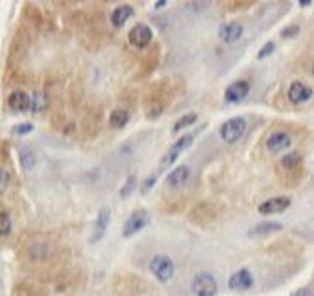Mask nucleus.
Wrapping results in <instances>:
<instances>
[{
    "label": "nucleus",
    "mask_w": 314,
    "mask_h": 296,
    "mask_svg": "<svg viewBox=\"0 0 314 296\" xmlns=\"http://www.w3.org/2000/svg\"><path fill=\"white\" fill-rule=\"evenodd\" d=\"M246 128H248L246 119H244V117H235V119H231V121L222 124V128H220V137H222L226 143H236V141L244 135Z\"/></svg>",
    "instance_id": "obj_1"
},
{
    "label": "nucleus",
    "mask_w": 314,
    "mask_h": 296,
    "mask_svg": "<svg viewBox=\"0 0 314 296\" xmlns=\"http://www.w3.org/2000/svg\"><path fill=\"white\" fill-rule=\"evenodd\" d=\"M150 270L159 281H163L164 283V281H168V279L174 276L176 266H174V261L170 259L168 255L159 254L150 261Z\"/></svg>",
    "instance_id": "obj_2"
},
{
    "label": "nucleus",
    "mask_w": 314,
    "mask_h": 296,
    "mask_svg": "<svg viewBox=\"0 0 314 296\" xmlns=\"http://www.w3.org/2000/svg\"><path fill=\"white\" fill-rule=\"evenodd\" d=\"M192 292L196 296H214L218 292V283L209 272H200L192 279Z\"/></svg>",
    "instance_id": "obj_3"
},
{
    "label": "nucleus",
    "mask_w": 314,
    "mask_h": 296,
    "mask_svg": "<svg viewBox=\"0 0 314 296\" xmlns=\"http://www.w3.org/2000/svg\"><path fill=\"white\" fill-rule=\"evenodd\" d=\"M148 224H150V213L146 211V209H137V211H133L128 217L126 224H124V230H122V235L124 237L135 235L140 230H144Z\"/></svg>",
    "instance_id": "obj_4"
},
{
    "label": "nucleus",
    "mask_w": 314,
    "mask_h": 296,
    "mask_svg": "<svg viewBox=\"0 0 314 296\" xmlns=\"http://www.w3.org/2000/svg\"><path fill=\"white\" fill-rule=\"evenodd\" d=\"M194 137H196V133H187V135L180 137V141H176L174 145L170 146V150L163 156V161H161V165H163V167H168V165L174 163L176 159H178V157L182 156L183 152H185L188 146H190V143L194 141Z\"/></svg>",
    "instance_id": "obj_5"
},
{
    "label": "nucleus",
    "mask_w": 314,
    "mask_h": 296,
    "mask_svg": "<svg viewBox=\"0 0 314 296\" xmlns=\"http://www.w3.org/2000/svg\"><path fill=\"white\" fill-rule=\"evenodd\" d=\"M290 207V198L288 196H274V198H268L266 202H262L259 207H257V211L260 215H278V213H283L286 211Z\"/></svg>",
    "instance_id": "obj_6"
},
{
    "label": "nucleus",
    "mask_w": 314,
    "mask_h": 296,
    "mask_svg": "<svg viewBox=\"0 0 314 296\" xmlns=\"http://www.w3.org/2000/svg\"><path fill=\"white\" fill-rule=\"evenodd\" d=\"M152 37H154L152 28L146 25H135L132 30H130V34H128L130 43H132L133 47H137V49H144V47H148L152 41Z\"/></svg>",
    "instance_id": "obj_7"
},
{
    "label": "nucleus",
    "mask_w": 314,
    "mask_h": 296,
    "mask_svg": "<svg viewBox=\"0 0 314 296\" xmlns=\"http://www.w3.org/2000/svg\"><path fill=\"white\" fill-rule=\"evenodd\" d=\"M248 93H250V84L248 82H244V80H238V82H233V84L226 89V93H224V100H226L228 104H236L248 97Z\"/></svg>",
    "instance_id": "obj_8"
},
{
    "label": "nucleus",
    "mask_w": 314,
    "mask_h": 296,
    "mask_svg": "<svg viewBox=\"0 0 314 296\" xmlns=\"http://www.w3.org/2000/svg\"><path fill=\"white\" fill-rule=\"evenodd\" d=\"M228 285H230L231 290H248L254 287V276L248 268H240L235 274H231Z\"/></svg>",
    "instance_id": "obj_9"
},
{
    "label": "nucleus",
    "mask_w": 314,
    "mask_h": 296,
    "mask_svg": "<svg viewBox=\"0 0 314 296\" xmlns=\"http://www.w3.org/2000/svg\"><path fill=\"white\" fill-rule=\"evenodd\" d=\"M312 97V89L305 85L303 82H294V84L288 87V100L294 104H302L307 102L308 98Z\"/></svg>",
    "instance_id": "obj_10"
},
{
    "label": "nucleus",
    "mask_w": 314,
    "mask_h": 296,
    "mask_svg": "<svg viewBox=\"0 0 314 296\" xmlns=\"http://www.w3.org/2000/svg\"><path fill=\"white\" fill-rule=\"evenodd\" d=\"M188 178H190V169H188L187 165H180L178 169H174L166 176V185L172 189H180L187 183Z\"/></svg>",
    "instance_id": "obj_11"
},
{
    "label": "nucleus",
    "mask_w": 314,
    "mask_h": 296,
    "mask_svg": "<svg viewBox=\"0 0 314 296\" xmlns=\"http://www.w3.org/2000/svg\"><path fill=\"white\" fill-rule=\"evenodd\" d=\"M290 145H292V139H290V135L286 132H276V133H272V135L268 137V143H266L268 150L274 152V154L286 150V148H290Z\"/></svg>",
    "instance_id": "obj_12"
},
{
    "label": "nucleus",
    "mask_w": 314,
    "mask_h": 296,
    "mask_svg": "<svg viewBox=\"0 0 314 296\" xmlns=\"http://www.w3.org/2000/svg\"><path fill=\"white\" fill-rule=\"evenodd\" d=\"M242 32H244V28L238 23H228L218 30V37L224 43H235L242 37Z\"/></svg>",
    "instance_id": "obj_13"
},
{
    "label": "nucleus",
    "mask_w": 314,
    "mask_h": 296,
    "mask_svg": "<svg viewBox=\"0 0 314 296\" xmlns=\"http://www.w3.org/2000/svg\"><path fill=\"white\" fill-rule=\"evenodd\" d=\"M109 217H111V211H109L108 207L100 209V213H98V217H96V222H94V231H92L91 242H98L104 237V233H106V230H108V226H109Z\"/></svg>",
    "instance_id": "obj_14"
},
{
    "label": "nucleus",
    "mask_w": 314,
    "mask_h": 296,
    "mask_svg": "<svg viewBox=\"0 0 314 296\" xmlns=\"http://www.w3.org/2000/svg\"><path fill=\"white\" fill-rule=\"evenodd\" d=\"M8 104H10V108L13 111H18V113L30 111V97L26 95L24 91H13L10 98H8Z\"/></svg>",
    "instance_id": "obj_15"
},
{
    "label": "nucleus",
    "mask_w": 314,
    "mask_h": 296,
    "mask_svg": "<svg viewBox=\"0 0 314 296\" xmlns=\"http://www.w3.org/2000/svg\"><path fill=\"white\" fill-rule=\"evenodd\" d=\"M132 15H133V8L128 6V4L115 8V12L111 13V26H113V28H122Z\"/></svg>",
    "instance_id": "obj_16"
},
{
    "label": "nucleus",
    "mask_w": 314,
    "mask_h": 296,
    "mask_svg": "<svg viewBox=\"0 0 314 296\" xmlns=\"http://www.w3.org/2000/svg\"><path fill=\"white\" fill-rule=\"evenodd\" d=\"M18 159H20V165H22L24 170H32L37 163L36 152L32 150L30 146H22V148L18 150Z\"/></svg>",
    "instance_id": "obj_17"
},
{
    "label": "nucleus",
    "mask_w": 314,
    "mask_h": 296,
    "mask_svg": "<svg viewBox=\"0 0 314 296\" xmlns=\"http://www.w3.org/2000/svg\"><path fill=\"white\" fill-rule=\"evenodd\" d=\"M128 121H130V113L126 109H115L109 117V126L113 130H122L128 124Z\"/></svg>",
    "instance_id": "obj_18"
},
{
    "label": "nucleus",
    "mask_w": 314,
    "mask_h": 296,
    "mask_svg": "<svg viewBox=\"0 0 314 296\" xmlns=\"http://www.w3.org/2000/svg\"><path fill=\"white\" fill-rule=\"evenodd\" d=\"M46 106H48V98H46V95L41 93V91L34 93V97L30 98V111L32 113H42V111L46 109Z\"/></svg>",
    "instance_id": "obj_19"
},
{
    "label": "nucleus",
    "mask_w": 314,
    "mask_h": 296,
    "mask_svg": "<svg viewBox=\"0 0 314 296\" xmlns=\"http://www.w3.org/2000/svg\"><path fill=\"white\" fill-rule=\"evenodd\" d=\"M283 230V224L278 222H262L257 224L255 228L250 230V235H266V233H274V231H281Z\"/></svg>",
    "instance_id": "obj_20"
},
{
    "label": "nucleus",
    "mask_w": 314,
    "mask_h": 296,
    "mask_svg": "<svg viewBox=\"0 0 314 296\" xmlns=\"http://www.w3.org/2000/svg\"><path fill=\"white\" fill-rule=\"evenodd\" d=\"M196 121H198V115H196V113H187V115H183L182 119H180V121H178L174 126H172V132H174V133L182 132V130H185V128L192 126Z\"/></svg>",
    "instance_id": "obj_21"
},
{
    "label": "nucleus",
    "mask_w": 314,
    "mask_h": 296,
    "mask_svg": "<svg viewBox=\"0 0 314 296\" xmlns=\"http://www.w3.org/2000/svg\"><path fill=\"white\" fill-rule=\"evenodd\" d=\"M12 231V218L4 211H0V235H8Z\"/></svg>",
    "instance_id": "obj_22"
},
{
    "label": "nucleus",
    "mask_w": 314,
    "mask_h": 296,
    "mask_svg": "<svg viewBox=\"0 0 314 296\" xmlns=\"http://www.w3.org/2000/svg\"><path fill=\"white\" fill-rule=\"evenodd\" d=\"M135 185H137L135 176H130V178H128V181L124 183V187L120 189V196H122V198H128V196H130V194L135 191Z\"/></svg>",
    "instance_id": "obj_23"
},
{
    "label": "nucleus",
    "mask_w": 314,
    "mask_h": 296,
    "mask_svg": "<svg viewBox=\"0 0 314 296\" xmlns=\"http://www.w3.org/2000/svg\"><path fill=\"white\" fill-rule=\"evenodd\" d=\"M274 50H276V43L274 41H268L264 45V47H262V49L259 50V54H257V58H259V60H264V58H268V56L272 54Z\"/></svg>",
    "instance_id": "obj_24"
},
{
    "label": "nucleus",
    "mask_w": 314,
    "mask_h": 296,
    "mask_svg": "<svg viewBox=\"0 0 314 296\" xmlns=\"http://www.w3.org/2000/svg\"><path fill=\"white\" fill-rule=\"evenodd\" d=\"M34 130V124L32 122H22V124H17V126L13 128V133L15 135H26V133H30Z\"/></svg>",
    "instance_id": "obj_25"
},
{
    "label": "nucleus",
    "mask_w": 314,
    "mask_h": 296,
    "mask_svg": "<svg viewBox=\"0 0 314 296\" xmlns=\"http://www.w3.org/2000/svg\"><path fill=\"white\" fill-rule=\"evenodd\" d=\"M300 154H288V156H284L283 159H281V163H283V167H294V165L300 163Z\"/></svg>",
    "instance_id": "obj_26"
},
{
    "label": "nucleus",
    "mask_w": 314,
    "mask_h": 296,
    "mask_svg": "<svg viewBox=\"0 0 314 296\" xmlns=\"http://www.w3.org/2000/svg\"><path fill=\"white\" fill-rule=\"evenodd\" d=\"M8 181H10V176H8L6 170L0 169V193H4L8 187Z\"/></svg>",
    "instance_id": "obj_27"
},
{
    "label": "nucleus",
    "mask_w": 314,
    "mask_h": 296,
    "mask_svg": "<svg viewBox=\"0 0 314 296\" xmlns=\"http://www.w3.org/2000/svg\"><path fill=\"white\" fill-rule=\"evenodd\" d=\"M290 296H312V292H310V289H308V287H303V289L294 290V292H292Z\"/></svg>",
    "instance_id": "obj_28"
},
{
    "label": "nucleus",
    "mask_w": 314,
    "mask_h": 296,
    "mask_svg": "<svg viewBox=\"0 0 314 296\" xmlns=\"http://www.w3.org/2000/svg\"><path fill=\"white\" fill-rule=\"evenodd\" d=\"M298 32H300V28H298V26H288V30H284L281 36H283V37H292V36H296Z\"/></svg>",
    "instance_id": "obj_29"
},
{
    "label": "nucleus",
    "mask_w": 314,
    "mask_h": 296,
    "mask_svg": "<svg viewBox=\"0 0 314 296\" xmlns=\"http://www.w3.org/2000/svg\"><path fill=\"white\" fill-rule=\"evenodd\" d=\"M156 176H152V180H146L144 181V185H142V191H148V187H152V185H154V183H156Z\"/></svg>",
    "instance_id": "obj_30"
}]
</instances>
